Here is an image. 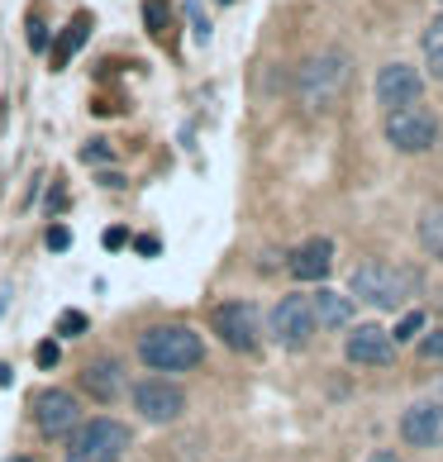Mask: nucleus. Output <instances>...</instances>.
<instances>
[{
    "label": "nucleus",
    "instance_id": "obj_16",
    "mask_svg": "<svg viewBox=\"0 0 443 462\" xmlns=\"http://www.w3.org/2000/svg\"><path fill=\"white\" fill-rule=\"evenodd\" d=\"M420 248L429 253L434 263H443V200L424 205V215H420Z\"/></svg>",
    "mask_w": 443,
    "mask_h": 462
},
{
    "label": "nucleus",
    "instance_id": "obj_7",
    "mask_svg": "<svg viewBox=\"0 0 443 462\" xmlns=\"http://www.w3.org/2000/svg\"><path fill=\"white\" fill-rule=\"evenodd\" d=\"M267 334L277 338L281 348H291V353L310 348V338L319 334L310 296H305V291H286V296L272 305V315H267Z\"/></svg>",
    "mask_w": 443,
    "mask_h": 462
},
{
    "label": "nucleus",
    "instance_id": "obj_4",
    "mask_svg": "<svg viewBox=\"0 0 443 462\" xmlns=\"http://www.w3.org/2000/svg\"><path fill=\"white\" fill-rule=\"evenodd\" d=\"M129 453V424H119L110 415L81 420L67 434V462H119Z\"/></svg>",
    "mask_w": 443,
    "mask_h": 462
},
{
    "label": "nucleus",
    "instance_id": "obj_8",
    "mask_svg": "<svg viewBox=\"0 0 443 462\" xmlns=\"http://www.w3.org/2000/svg\"><path fill=\"white\" fill-rule=\"evenodd\" d=\"M386 143L396 148V152H429L438 143V115L434 110H424V106H405V110H386Z\"/></svg>",
    "mask_w": 443,
    "mask_h": 462
},
{
    "label": "nucleus",
    "instance_id": "obj_15",
    "mask_svg": "<svg viewBox=\"0 0 443 462\" xmlns=\"http://www.w3.org/2000/svg\"><path fill=\"white\" fill-rule=\"evenodd\" d=\"M310 305H315V324H319V329H348V324L357 319V300L338 296V291H315Z\"/></svg>",
    "mask_w": 443,
    "mask_h": 462
},
{
    "label": "nucleus",
    "instance_id": "obj_27",
    "mask_svg": "<svg viewBox=\"0 0 443 462\" xmlns=\"http://www.w3.org/2000/svg\"><path fill=\"white\" fill-rule=\"evenodd\" d=\"M81 158H87V162H110L115 152H110V143H100V139H96V143H87V148H81Z\"/></svg>",
    "mask_w": 443,
    "mask_h": 462
},
{
    "label": "nucleus",
    "instance_id": "obj_9",
    "mask_svg": "<svg viewBox=\"0 0 443 462\" xmlns=\"http://www.w3.org/2000/svg\"><path fill=\"white\" fill-rule=\"evenodd\" d=\"M77 382H81V391H87L96 405H115V401L129 396V367H125V357H119V353L91 357V363L81 367Z\"/></svg>",
    "mask_w": 443,
    "mask_h": 462
},
{
    "label": "nucleus",
    "instance_id": "obj_28",
    "mask_svg": "<svg viewBox=\"0 0 443 462\" xmlns=\"http://www.w3.org/2000/svg\"><path fill=\"white\" fill-rule=\"evenodd\" d=\"M125 244H129V234L119 229V225H110V229H106V248H110V253H119Z\"/></svg>",
    "mask_w": 443,
    "mask_h": 462
},
{
    "label": "nucleus",
    "instance_id": "obj_5",
    "mask_svg": "<svg viewBox=\"0 0 443 462\" xmlns=\"http://www.w3.org/2000/svg\"><path fill=\"white\" fill-rule=\"evenodd\" d=\"M210 329L229 353L253 357L263 348V310L253 300H219L210 310Z\"/></svg>",
    "mask_w": 443,
    "mask_h": 462
},
{
    "label": "nucleus",
    "instance_id": "obj_12",
    "mask_svg": "<svg viewBox=\"0 0 443 462\" xmlns=\"http://www.w3.org/2000/svg\"><path fill=\"white\" fill-rule=\"evenodd\" d=\"M382 110H405V106H420L424 96V77L415 72L411 62H386L377 72V87H372Z\"/></svg>",
    "mask_w": 443,
    "mask_h": 462
},
{
    "label": "nucleus",
    "instance_id": "obj_24",
    "mask_svg": "<svg viewBox=\"0 0 443 462\" xmlns=\"http://www.w3.org/2000/svg\"><path fill=\"white\" fill-rule=\"evenodd\" d=\"M43 244H48V253H67L72 248V234H67V225H48Z\"/></svg>",
    "mask_w": 443,
    "mask_h": 462
},
{
    "label": "nucleus",
    "instance_id": "obj_10",
    "mask_svg": "<svg viewBox=\"0 0 443 462\" xmlns=\"http://www.w3.org/2000/svg\"><path fill=\"white\" fill-rule=\"evenodd\" d=\"M33 430H39L43 439H67L81 424V401L72 396V391H39V396H33Z\"/></svg>",
    "mask_w": 443,
    "mask_h": 462
},
{
    "label": "nucleus",
    "instance_id": "obj_23",
    "mask_svg": "<svg viewBox=\"0 0 443 462\" xmlns=\"http://www.w3.org/2000/svg\"><path fill=\"white\" fill-rule=\"evenodd\" d=\"M33 363H39V367H58L62 363V344H58V338H43V344L33 348Z\"/></svg>",
    "mask_w": 443,
    "mask_h": 462
},
{
    "label": "nucleus",
    "instance_id": "obj_19",
    "mask_svg": "<svg viewBox=\"0 0 443 462\" xmlns=\"http://www.w3.org/2000/svg\"><path fill=\"white\" fill-rule=\"evenodd\" d=\"M424 324H429V315H424V310H405L401 324L391 329V338H396V344H415V338L424 334Z\"/></svg>",
    "mask_w": 443,
    "mask_h": 462
},
{
    "label": "nucleus",
    "instance_id": "obj_29",
    "mask_svg": "<svg viewBox=\"0 0 443 462\" xmlns=\"http://www.w3.org/2000/svg\"><path fill=\"white\" fill-rule=\"evenodd\" d=\"M139 253L143 258H158V238H139Z\"/></svg>",
    "mask_w": 443,
    "mask_h": 462
},
{
    "label": "nucleus",
    "instance_id": "obj_6",
    "mask_svg": "<svg viewBox=\"0 0 443 462\" xmlns=\"http://www.w3.org/2000/svg\"><path fill=\"white\" fill-rule=\"evenodd\" d=\"M125 401H134L139 420H148V424H172L186 415V386L177 376H162V372H148L139 382H129Z\"/></svg>",
    "mask_w": 443,
    "mask_h": 462
},
{
    "label": "nucleus",
    "instance_id": "obj_26",
    "mask_svg": "<svg viewBox=\"0 0 443 462\" xmlns=\"http://www.w3.org/2000/svg\"><path fill=\"white\" fill-rule=\"evenodd\" d=\"M48 215H62L67 210V186L58 181V186H48V205H43Z\"/></svg>",
    "mask_w": 443,
    "mask_h": 462
},
{
    "label": "nucleus",
    "instance_id": "obj_20",
    "mask_svg": "<svg viewBox=\"0 0 443 462\" xmlns=\"http://www.w3.org/2000/svg\"><path fill=\"white\" fill-rule=\"evenodd\" d=\"M143 20L152 39H167V0H143Z\"/></svg>",
    "mask_w": 443,
    "mask_h": 462
},
{
    "label": "nucleus",
    "instance_id": "obj_30",
    "mask_svg": "<svg viewBox=\"0 0 443 462\" xmlns=\"http://www.w3.org/2000/svg\"><path fill=\"white\" fill-rule=\"evenodd\" d=\"M367 462H401V453H391V448H377V453H372Z\"/></svg>",
    "mask_w": 443,
    "mask_h": 462
},
{
    "label": "nucleus",
    "instance_id": "obj_3",
    "mask_svg": "<svg viewBox=\"0 0 443 462\" xmlns=\"http://www.w3.org/2000/svg\"><path fill=\"white\" fill-rule=\"evenodd\" d=\"M415 291H420L415 272H405V267H396V263H382V258L357 263L353 277H348V296L363 300V305H372V310H401V305L411 300Z\"/></svg>",
    "mask_w": 443,
    "mask_h": 462
},
{
    "label": "nucleus",
    "instance_id": "obj_17",
    "mask_svg": "<svg viewBox=\"0 0 443 462\" xmlns=\"http://www.w3.org/2000/svg\"><path fill=\"white\" fill-rule=\"evenodd\" d=\"M87 33H91V14H77V20L58 33V43H53V67H67V62H72L77 48L87 43Z\"/></svg>",
    "mask_w": 443,
    "mask_h": 462
},
{
    "label": "nucleus",
    "instance_id": "obj_21",
    "mask_svg": "<svg viewBox=\"0 0 443 462\" xmlns=\"http://www.w3.org/2000/svg\"><path fill=\"white\" fill-rule=\"evenodd\" d=\"M420 357H429V363H443V329H429V334H420Z\"/></svg>",
    "mask_w": 443,
    "mask_h": 462
},
{
    "label": "nucleus",
    "instance_id": "obj_1",
    "mask_svg": "<svg viewBox=\"0 0 443 462\" xmlns=\"http://www.w3.org/2000/svg\"><path fill=\"white\" fill-rule=\"evenodd\" d=\"M134 357L148 367V372H162V376H181V372H196L206 363V338H200L191 324H148L134 344Z\"/></svg>",
    "mask_w": 443,
    "mask_h": 462
},
{
    "label": "nucleus",
    "instance_id": "obj_31",
    "mask_svg": "<svg viewBox=\"0 0 443 462\" xmlns=\"http://www.w3.org/2000/svg\"><path fill=\"white\" fill-rule=\"evenodd\" d=\"M438 5H443V0H438Z\"/></svg>",
    "mask_w": 443,
    "mask_h": 462
},
{
    "label": "nucleus",
    "instance_id": "obj_22",
    "mask_svg": "<svg viewBox=\"0 0 443 462\" xmlns=\"http://www.w3.org/2000/svg\"><path fill=\"white\" fill-rule=\"evenodd\" d=\"M58 334H62V338L87 334V315H81V310H62V315H58Z\"/></svg>",
    "mask_w": 443,
    "mask_h": 462
},
{
    "label": "nucleus",
    "instance_id": "obj_13",
    "mask_svg": "<svg viewBox=\"0 0 443 462\" xmlns=\"http://www.w3.org/2000/svg\"><path fill=\"white\" fill-rule=\"evenodd\" d=\"M401 443L405 448H443V401H415L401 410Z\"/></svg>",
    "mask_w": 443,
    "mask_h": 462
},
{
    "label": "nucleus",
    "instance_id": "obj_11",
    "mask_svg": "<svg viewBox=\"0 0 443 462\" xmlns=\"http://www.w3.org/2000/svg\"><path fill=\"white\" fill-rule=\"evenodd\" d=\"M344 357L353 367H391L396 363V338L382 324H348Z\"/></svg>",
    "mask_w": 443,
    "mask_h": 462
},
{
    "label": "nucleus",
    "instance_id": "obj_14",
    "mask_svg": "<svg viewBox=\"0 0 443 462\" xmlns=\"http://www.w3.org/2000/svg\"><path fill=\"white\" fill-rule=\"evenodd\" d=\"M286 272H291V282H325L334 272V238L315 234L305 244H296L286 253Z\"/></svg>",
    "mask_w": 443,
    "mask_h": 462
},
{
    "label": "nucleus",
    "instance_id": "obj_25",
    "mask_svg": "<svg viewBox=\"0 0 443 462\" xmlns=\"http://www.w3.org/2000/svg\"><path fill=\"white\" fill-rule=\"evenodd\" d=\"M29 48H33V53H43V48H48V29H43L39 14H29Z\"/></svg>",
    "mask_w": 443,
    "mask_h": 462
},
{
    "label": "nucleus",
    "instance_id": "obj_2",
    "mask_svg": "<svg viewBox=\"0 0 443 462\" xmlns=\"http://www.w3.org/2000/svg\"><path fill=\"white\" fill-rule=\"evenodd\" d=\"M348 81H353V58L344 53V48H319V53H310L296 72L300 110L305 115H329L338 100H344Z\"/></svg>",
    "mask_w": 443,
    "mask_h": 462
},
{
    "label": "nucleus",
    "instance_id": "obj_18",
    "mask_svg": "<svg viewBox=\"0 0 443 462\" xmlns=\"http://www.w3.org/2000/svg\"><path fill=\"white\" fill-rule=\"evenodd\" d=\"M420 48H424V67H429V77L443 87V14H434V20L424 24Z\"/></svg>",
    "mask_w": 443,
    "mask_h": 462
}]
</instances>
